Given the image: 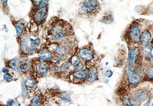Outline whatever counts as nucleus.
Wrapping results in <instances>:
<instances>
[{
	"label": "nucleus",
	"mask_w": 153,
	"mask_h": 106,
	"mask_svg": "<svg viewBox=\"0 0 153 106\" xmlns=\"http://www.w3.org/2000/svg\"><path fill=\"white\" fill-rule=\"evenodd\" d=\"M137 54V49L129 50V64L130 67H132L134 66Z\"/></svg>",
	"instance_id": "nucleus-8"
},
{
	"label": "nucleus",
	"mask_w": 153,
	"mask_h": 106,
	"mask_svg": "<svg viewBox=\"0 0 153 106\" xmlns=\"http://www.w3.org/2000/svg\"><path fill=\"white\" fill-rule=\"evenodd\" d=\"M113 74V72L112 71L109 70L107 71L106 72L105 75L106 77L110 78L111 77Z\"/></svg>",
	"instance_id": "nucleus-32"
},
{
	"label": "nucleus",
	"mask_w": 153,
	"mask_h": 106,
	"mask_svg": "<svg viewBox=\"0 0 153 106\" xmlns=\"http://www.w3.org/2000/svg\"><path fill=\"white\" fill-rule=\"evenodd\" d=\"M131 104L132 105L134 106H139L140 105L139 104V101L137 100H135L134 98L131 97L130 100Z\"/></svg>",
	"instance_id": "nucleus-27"
},
{
	"label": "nucleus",
	"mask_w": 153,
	"mask_h": 106,
	"mask_svg": "<svg viewBox=\"0 0 153 106\" xmlns=\"http://www.w3.org/2000/svg\"><path fill=\"white\" fill-rule=\"evenodd\" d=\"M113 21V17L111 14H108L102 18V21L104 24L111 23Z\"/></svg>",
	"instance_id": "nucleus-18"
},
{
	"label": "nucleus",
	"mask_w": 153,
	"mask_h": 106,
	"mask_svg": "<svg viewBox=\"0 0 153 106\" xmlns=\"http://www.w3.org/2000/svg\"><path fill=\"white\" fill-rule=\"evenodd\" d=\"M121 1H122V0H121Z\"/></svg>",
	"instance_id": "nucleus-41"
},
{
	"label": "nucleus",
	"mask_w": 153,
	"mask_h": 106,
	"mask_svg": "<svg viewBox=\"0 0 153 106\" xmlns=\"http://www.w3.org/2000/svg\"><path fill=\"white\" fill-rule=\"evenodd\" d=\"M148 94L145 91H139L136 95L137 100L139 102H143L148 98Z\"/></svg>",
	"instance_id": "nucleus-14"
},
{
	"label": "nucleus",
	"mask_w": 153,
	"mask_h": 106,
	"mask_svg": "<svg viewBox=\"0 0 153 106\" xmlns=\"http://www.w3.org/2000/svg\"><path fill=\"white\" fill-rule=\"evenodd\" d=\"M2 72H3V73H8L9 72V70L7 69H6V68H3V69H2Z\"/></svg>",
	"instance_id": "nucleus-37"
},
{
	"label": "nucleus",
	"mask_w": 153,
	"mask_h": 106,
	"mask_svg": "<svg viewBox=\"0 0 153 106\" xmlns=\"http://www.w3.org/2000/svg\"><path fill=\"white\" fill-rule=\"evenodd\" d=\"M48 0H41V2L40 5V9L44 8L48 3Z\"/></svg>",
	"instance_id": "nucleus-30"
},
{
	"label": "nucleus",
	"mask_w": 153,
	"mask_h": 106,
	"mask_svg": "<svg viewBox=\"0 0 153 106\" xmlns=\"http://www.w3.org/2000/svg\"><path fill=\"white\" fill-rule=\"evenodd\" d=\"M3 3H6L7 2V0H1Z\"/></svg>",
	"instance_id": "nucleus-40"
},
{
	"label": "nucleus",
	"mask_w": 153,
	"mask_h": 106,
	"mask_svg": "<svg viewBox=\"0 0 153 106\" xmlns=\"http://www.w3.org/2000/svg\"><path fill=\"white\" fill-rule=\"evenodd\" d=\"M25 85L27 89L31 90L34 89L36 87V84L33 80L28 79L25 81Z\"/></svg>",
	"instance_id": "nucleus-17"
},
{
	"label": "nucleus",
	"mask_w": 153,
	"mask_h": 106,
	"mask_svg": "<svg viewBox=\"0 0 153 106\" xmlns=\"http://www.w3.org/2000/svg\"><path fill=\"white\" fill-rule=\"evenodd\" d=\"M148 105L150 106H153V97L149 100L148 103Z\"/></svg>",
	"instance_id": "nucleus-34"
},
{
	"label": "nucleus",
	"mask_w": 153,
	"mask_h": 106,
	"mask_svg": "<svg viewBox=\"0 0 153 106\" xmlns=\"http://www.w3.org/2000/svg\"><path fill=\"white\" fill-rule=\"evenodd\" d=\"M59 69V68L58 67L56 66H53L52 67H51V70L52 72H55L57 71Z\"/></svg>",
	"instance_id": "nucleus-33"
},
{
	"label": "nucleus",
	"mask_w": 153,
	"mask_h": 106,
	"mask_svg": "<svg viewBox=\"0 0 153 106\" xmlns=\"http://www.w3.org/2000/svg\"><path fill=\"white\" fill-rule=\"evenodd\" d=\"M63 28V26L61 25H57L56 26H54L52 28V32L53 34H57Z\"/></svg>",
	"instance_id": "nucleus-21"
},
{
	"label": "nucleus",
	"mask_w": 153,
	"mask_h": 106,
	"mask_svg": "<svg viewBox=\"0 0 153 106\" xmlns=\"http://www.w3.org/2000/svg\"><path fill=\"white\" fill-rule=\"evenodd\" d=\"M53 60H54V61H59L60 60V59L59 58H55L53 59Z\"/></svg>",
	"instance_id": "nucleus-39"
},
{
	"label": "nucleus",
	"mask_w": 153,
	"mask_h": 106,
	"mask_svg": "<svg viewBox=\"0 0 153 106\" xmlns=\"http://www.w3.org/2000/svg\"><path fill=\"white\" fill-rule=\"evenodd\" d=\"M56 52L59 55L64 56L67 54L68 53V50L64 46L59 45L56 47Z\"/></svg>",
	"instance_id": "nucleus-15"
},
{
	"label": "nucleus",
	"mask_w": 153,
	"mask_h": 106,
	"mask_svg": "<svg viewBox=\"0 0 153 106\" xmlns=\"http://www.w3.org/2000/svg\"><path fill=\"white\" fill-rule=\"evenodd\" d=\"M29 63L28 62L27 60H24L21 62L20 69L23 72H27L29 68Z\"/></svg>",
	"instance_id": "nucleus-20"
},
{
	"label": "nucleus",
	"mask_w": 153,
	"mask_h": 106,
	"mask_svg": "<svg viewBox=\"0 0 153 106\" xmlns=\"http://www.w3.org/2000/svg\"><path fill=\"white\" fill-rule=\"evenodd\" d=\"M60 97L63 100H67L69 98V96L65 92H63L61 93Z\"/></svg>",
	"instance_id": "nucleus-28"
},
{
	"label": "nucleus",
	"mask_w": 153,
	"mask_h": 106,
	"mask_svg": "<svg viewBox=\"0 0 153 106\" xmlns=\"http://www.w3.org/2000/svg\"><path fill=\"white\" fill-rule=\"evenodd\" d=\"M127 74L129 82L130 84L134 85L140 83L141 81L140 76L131 70L129 69Z\"/></svg>",
	"instance_id": "nucleus-4"
},
{
	"label": "nucleus",
	"mask_w": 153,
	"mask_h": 106,
	"mask_svg": "<svg viewBox=\"0 0 153 106\" xmlns=\"http://www.w3.org/2000/svg\"><path fill=\"white\" fill-rule=\"evenodd\" d=\"M24 25L20 23H17L16 25V28L17 36H20L22 35L24 29Z\"/></svg>",
	"instance_id": "nucleus-19"
},
{
	"label": "nucleus",
	"mask_w": 153,
	"mask_h": 106,
	"mask_svg": "<svg viewBox=\"0 0 153 106\" xmlns=\"http://www.w3.org/2000/svg\"><path fill=\"white\" fill-rule=\"evenodd\" d=\"M9 66L10 68L17 71L20 69L21 62L19 59L17 58L11 59L9 62Z\"/></svg>",
	"instance_id": "nucleus-10"
},
{
	"label": "nucleus",
	"mask_w": 153,
	"mask_h": 106,
	"mask_svg": "<svg viewBox=\"0 0 153 106\" xmlns=\"http://www.w3.org/2000/svg\"><path fill=\"white\" fill-rule=\"evenodd\" d=\"M123 101L124 104H125L126 105H132L131 104L130 101V100H129L128 98L124 97L123 99Z\"/></svg>",
	"instance_id": "nucleus-31"
},
{
	"label": "nucleus",
	"mask_w": 153,
	"mask_h": 106,
	"mask_svg": "<svg viewBox=\"0 0 153 106\" xmlns=\"http://www.w3.org/2000/svg\"><path fill=\"white\" fill-rule=\"evenodd\" d=\"M79 54L80 56L86 61H91L94 58L92 51L86 48L80 49L79 51Z\"/></svg>",
	"instance_id": "nucleus-3"
},
{
	"label": "nucleus",
	"mask_w": 153,
	"mask_h": 106,
	"mask_svg": "<svg viewBox=\"0 0 153 106\" xmlns=\"http://www.w3.org/2000/svg\"><path fill=\"white\" fill-rule=\"evenodd\" d=\"M3 78L7 82L11 81L12 80L13 78L11 75H10V74H6L3 76Z\"/></svg>",
	"instance_id": "nucleus-29"
},
{
	"label": "nucleus",
	"mask_w": 153,
	"mask_h": 106,
	"mask_svg": "<svg viewBox=\"0 0 153 106\" xmlns=\"http://www.w3.org/2000/svg\"><path fill=\"white\" fill-rule=\"evenodd\" d=\"M36 69L39 74L44 75L47 74V70L45 65L43 63L39 62L36 65Z\"/></svg>",
	"instance_id": "nucleus-12"
},
{
	"label": "nucleus",
	"mask_w": 153,
	"mask_h": 106,
	"mask_svg": "<svg viewBox=\"0 0 153 106\" xmlns=\"http://www.w3.org/2000/svg\"><path fill=\"white\" fill-rule=\"evenodd\" d=\"M31 42H32V47H33V48H35L36 47L38 46L40 44V40L39 38L36 39L35 40L31 39Z\"/></svg>",
	"instance_id": "nucleus-24"
},
{
	"label": "nucleus",
	"mask_w": 153,
	"mask_h": 106,
	"mask_svg": "<svg viewBox=\"0 0 153 106\" xmlns=\"http://www.w3.org/2000/svg\"><path fill=\"white\" fill-rule=\"evenodd\" d=\"M42 98L41 94L37 95L32 99L31 101V105L33 106L40 105L42 100Z\"/></svg>",
	"instance_id": "nucleus-16"
},
{
	"label": "nucleus",
	"mask_w": 153,
	"mask_h": 106,
	"mask_svg": "<svg viewBox=\"0 0 153 106\" xmlns=\"http://www.w3.org/2000/svg\"><path fill=\"white\" fill-rule=\"evenodd\" d=\"M100 5L98 0H88L86 1L82 6V10L88 13L96 14L98 12Z\"/></svg>",
	"instance_id": "nucleus-1"
},
{
	"label": "nucleus",
	"mask_w": 153,
	"mask_h": 106,
	"mask_svg": "<svg viewBox=\"0 0 153 106\" xmlns=\"http://www.w3.org/2000/svg\"><path fill=\"white\" fill-rule=\"evenodd\" d=\"M13 102L14 100H10V101H8L7 103L8 105H11L13 103Z\"/></svg>",
	"instance_id": "nucleus-38"
},
{
	"label": "nucleus",
	"mask_w": 153,
	"mask_h": 106,
	"mask_svg": "<svg viewBox=\"0 0 153 106\" xmlns=\"http://www.w3.org/2000/svg\"><path fill=\"white\" fill-rule=\"evenodd\" d=\"M150 61L151 63L153 64V47L151 49V52H150Z\"/></svg>",
	"instance_id": "nucleus-36"
},
{
	"label": "nucleus",
	"mask_w": 153,
	"mask_h": 106,
	"mask_svg": "<svg viewBox=\"0 0 153 106\" xmlns=\"http://www.w3.org/2000/svg\"><path fill=\"white\" fill-rule=\"evenodd\" d=\"M47 9L43 8L40 9L34 15V19L37 23H40L43 20L47 14Z\"/></svg>",
	"instance_id": "nucleus-6"
},
{
	"label": "nucleus",
	"mask_w": 153,
	"mask_h": 106,
	"mask_svg": "<svg viewBox=\"0 0 153 106\" xmlns=\"http://www.w3.org/2000/svg\"><path fill=\"white\" fill-rule=\"evenodd\" d=\"M72 76L75 80H82L87 77V73L85 70L77 71L73 73Z\"/></svg>",
	"instance_id": "nucleus-9"
},
{
	"label": "nucleus",
	"mask_w": 153,
	"mask_h": 106,
	"mask_svg": "<svg viewBox=\"0 0 153 106\" xmlns=\"http://www.w3.org/2000/svg\"><path fill=\"white\" fill-rule=\"evenodd\" d=\"M71 62V64L75 69L80 70L83 68L84 65L78 56L75 55L72 57Z\"/></svg>",
	"instance_id": "nucleus-7"
},
{
	"label": "nucleus",
	"mask_w": 153,
	"mask_h": 106,
	"mask_svg": "<svg viewBox=\"0 0 153 106\" xmlns=\"http://www.w3.org/2000/svg\"><path fill=\"white\" fill-rule=\"evenodd\" d=\"M147 76L148 78H153V67H150L148 70L147 72Z\"/></svg>",
	"instance_id": "nucleus-25"
},
{
	"label": "nucleus",
	"mask_w": 153,
	"mask_h": 106,
	"mask_svg": "<svg viewBox=\"0 0 153 106\" xmlns=\"http://www.w3.org/2000/svg\"><path fill=\"white\" fill-rule=\"evenodd\" d=\"M38 56L40 60H46L51 59L53 55L51 52L48 50H44L40 52Z\"/></svg>",
	"instance_id": "nucleus-11"
},
{
	"label": "nucleus",
	"mask_w": 153,
	"mask_h": 106,
	"mask_svg": "<svg viewBox=\"0 0 153 106\" xmlns=\"http://www.w3.org/2000/svg\"><path fill=\"white\" fill-rule=\"evenodd\" d=\"M33 3L35 5H38L41 2V0H33Z\"/></svg>",
	"instance_id": "nucleus-35"
},
{
	"label": "nucleus",
	"mask_w": 153,
	"mask_h": 106,
	"mask_svg": "<svg viewBox=\"0 0 153 106\" xmlns=\"http://www.w3.org/2000/svg\"><path fill=\"white\" fill-rule=\"evenodd\" d=\"M88 80L90 82L94 81L97 76V71L96 68L93 67L91 68L88 72Z\"/></svg>",
	"instance_id": "nucleus-13"
},
{
	"label": "nucleus",
	"mask_w": 153,
	"mask_h": 106,
	"mask_svg": "<svg viewBox=\"0 0 153 106\" xmlns=\"http://www.w3.org/2000/svg\"><path fill=\"white\" fill-rule=\"evenodd\" d=\"M141 34V29L138 25L134 23L131 25L128 32V37L131 42L138 43L140 41Z\"/></svg>",
	"instance_id": "nucleus-2"
},
{
	"label": "nucleus",
	"mask_w": 153,
	"mask_h": 106,
	"mask_svg": "<svg viewBox=\"0 0 153 106\" xmlns=\"http://www.w3.org/2000/svg\"><path fill=\"white\" fill-rule=\"evenodd\" d=\"M151 34L148 30H144L141 33L140 38V42L141 45L143 46H146L151 39Z\"/></svg>",
	"instance_id": "nucleus-5"
},
{
	"label": "nucleus",
	"mask_w": 153,
	"mask_h": 106,
	"mask_svg": "<svg viewBox=\"0 0 153 106\" xmlns=\"http://www.w3.org/2000/svg\"><path fill=\"white\" fill-rule=\"evenodd\" d=\"M145 48L143 50L142 54L145 56H148L150 53L151 51V47L147 45L146 46H144Z\"/></svg>",
	"instance_id": "nucleus-23"
},
{
	"label": "nucleus",
	"mask_w": 153,
	"mask_h": 106,
	"mask_svg": "<svg viewBox=\"0 0 153 106\" xmlns=\"http://www.w3.org/2000/svg\"><path fill=\"white\" fill-rule=\"evenodd\" d=\"M69 68V65L67 62H65L63 64L61 67V70L62 71L65 72L68 70Z\"/></svg>",
	"instance_id": "nucleus-26"
},
{
	"label": "nucleus",
	"mask_w": 153,
	"mask_h": 106,
	"mask_svg": "<svg viewBox=\"0 0 153 106\" xmlns=\"http://www.w3.org/2000/svg\"><path fill=\"white\" fill-rule=\"evenodd\" d=\"M67 35L65 33L63 32H59L55 34L53 37V40H58L66 36Z\"/></svg>",
	"instance_id": "nucleus-22"
}]
</instances>
